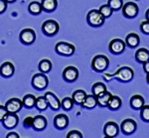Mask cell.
I'll use <instances>...</instances> for the list:
<instances>
[{
	"instance_id": "cell-33",
	"label": "cell",
	"mask_w": 149,
	"mask_h": 138,
	"mask_svg": "<svg viewBox=\"0 0 149 138\" xmlns=\"http://www.w3.org/2000/svg\"><path fill=\"white\" fill-rule=\"evenodd\" d=\"M107 4L113 11H117L123 6V0H107Z\"/></svg>"
},
{
	"instance_id": "cell-17",
	"label": "cell",
	"mask_w": 149,
	"mask_h": 138,
	"mask_svg": "<svg viewBox=\"0 0 149 138\" xmlns=\"http://www.w3.org/2000/svg\"><path fill=\"white\" fill-rule=\"evenodd\" d=\"M15 67L11 62H5L0 66V75L3 77H10L14 75Z\"/></svg>"
},
{
	"instance_id": "cell-27",
	"label": "cell",
	"mask_w": 149,
	"mask_h": 138,
	"mask_svg": "<svg viewBox=\"0 0 149 138\" xmlns=\"http://www.w3.org/2000/svg\"><path fill=\"white\" fill-rule=\"evenodd\" d=\"M121 105H122V100L119 96L111 95V98H110V100L109 101V105H107V107L110 110H117L121 107Z\"/></svg>"
},
{
	"instance_id": "cell-46",
	"label": "cell",
	"mask_w": 149,
	"mask_h": 138,
	"mask_svg": "<svg viewBox=\"0 0 149 138\" xmlns=\"http://www.w3.org/2000/svg\"><path fill=\"white\" fill-rule=\"evenodd\" d=\"M146 81H147V83L149 84V72L146 74Z\"/></svg>"
},
{
	"instance_id": "cell-3",
	"label": "cell",
	"mask_w": 149,
	"mask_h": 138,
	"mask_svg": "<svg viewBox=\"0 0 149 138\" xmlns=\"http://www.w3.org/2000/svg\"><path fill=\"white\" fill-rule=\"evenodd\" d=\"M109 60L104 55H97L92 61V68L97 72H103L109 68Z\"/></svg>"
},
{
	"instance_id": "cell-15",
	"label": "cell",
	"mask_w": 149,
	"mask_h": 138,
	"mask_svg": "<svg viewBox=\"0 0 149 138\" xmlns=\"http://www.w3.org/2000/svg\"><path fill=\"white\" fill-rule=\"evenodd\" d=\"M5 107L8 110V112H13L17 113L21 110V108L23 107V102L22 100H20L19 98H11L8 101H6Z\"/></svg>"
},
{
	"instance_id": "cell-28",
	"label": "cell",
	"mask_w": 149,
	"mask_h": 138,
	"mask_svg": "<svg viewBox=\"0 0 149 138\" xmlns=\"http://www.w3.org/2000/svg\"><path fill=\"white\" fill-rule=\"evenodd\" d=\"M107 91V86L103 83H100V82H97V83L93 84L92 86V93L95 96L100 95V93H104V91Z\"/></svg>"
},
{
	"instance_id": "cell-12",
	"label": "cell",
	"mask_w": 149,
	"mask_h": 138,
	"mask_svg": "<svg viewBox=\"0 0 149 138\" xmlns=\"http://www.w3.org/2000/svg\"><path fill=\"white\" fill-rule=\"evenodd\" d=\"M63 77L68 83H74L79 77V70L73 66L65 68V70L63 71Z\"/></svg>"
},
{
	"instance_id": "cell-7",
	"label": "cell",
	"mask_w": 149,
	"mask_h": 138,
	"mask_svg": "<svg viewBox=\"0 0 149 138\" xmlns=\"http://www.w3.org/2000/svg\"><path fill=\"white\" fill-rule=\"evenodd\" d=\"M122 10V14H123L124 17L126 18H135L136 16L138 15L139 12V7L135 2H127V3L123 4L121 8Z\"/></svg>"
},
{
	"instance_id": "cell-18",
	"label": "cell",
	"mask_w": 149,
	"mask_h": 138,
	"mask_svg": "<svg viewBox=\"0 0 149 138\" xmlns=\"http://www.w3.org/2000/svg\"><path fill=\"white\" fill-rule=\"evenodd\" d=\"M47 127V119L43 115H36L33 118V128L36 131H42Z\"/></svg>"
},
{
	"instance_id": "cell-41",
	"label": "cell",
	"mask_w": 149,
	"mask_h": 138,
	"mask_svg": "<svg viewBox=\"0 0 149 138\" xmlns=\"http://www.w3.org/2000/svg\"><path fill=\"white\" fill-rule=\"evenodd\" d=\"M19 137H20L19 134L16 132H9L8 134L6 135V138H19Z\"/></svg>"
},
{
	"instance_id": "cell-6",
	"label": "cell",
	"mask_w": 149,
	"mask_h": 138,
	"mask_svg": "<svg viewBox=\"0 0 149 138\" xmlns=\"http://www.w3.org/2000/svg\"><path fill=\"white\" fill-rule=\"evenodd\" d=\"M59 23L55 20H47L42 24V32L46 36H55L59 32Z\"/></svg>"
},
{
	"instance_id": "cell-23",
	"label": "cell",
	"mask_w": 149,
	"mask_h": 138,
	"mask_svg": "<svg viewBox=\"0 0 149 138\" xmlns=\"http://www.w3.org/2000/svg\"><path fill=\"white\" fill-rule=\"evenodd\" d=\"M135 60L140 64H143L149 60V51L145 48H140L135 52Z\"/></svg>"
},
{
	"instance_id": "cell-2",
	"label": "cell",
	"mask_w": 149,
	"mask_h": 138,
	"mask_svg": "<svg viewBox=\"0 0 149 138\" xmlns=\"http://www.w3.org/2000/svg\"><path fill=\"white\" fill-rule=\"evenodd\" d=\"M104 21L105 18L102 15L100 10H97V9H92L91 11H88L86 15V22L92 27H100L103 25Z\"/></svg>"
},
{
	"instance_id": "cell-4",
	"label": "cell",
	"mask_w": 149,
	"mask_h": 138,
	"mask_svg": "<svg viewBox=\"0 0 149 138\" xmlns=\"http://www.w3.org/2000/svg\"><path fill=\"white\" fill-rule=\"evenodd\" d=\"M33 88L38 91H43L48 86L49 84V79L46 76V74L44 72H38L35 74L32 77V81H31Z\"/></svg>"
},
{
	"instance_id": "cell-31",
	"label": "cell",
	"mask_w": 149,
	"mask_h": 138,
	"mask_svg": "<svg viewBox=\"0 0 149 138\" xmlns=\"http://www.w3.org/2000/svg\"><path fill=\"white\" fill-rule=\"evenodd\" d=\"M22 102L23 106H25L26 108H33L36 103V96L33 94H26L23 98Z\"/></svg>"
},
{
	"instance_id": "cell-42",
	"label": "cell",
	"mask_w": 149,
	"mask_h": 138,
	"mask_svg": "<svg viewBox=\"0 0 149 138\" xmlns=\"http://www.w3.org/2000/svg\"><path fill=\"white\" fill-rule=\"evenodd\" d=\"M143 66V71L147 74V72H149V60L148 61H146L145 63H143L142 64Z\"/></svg>"
},
{
	"instance_id": "cell-8",
	"label": "cell",
	"mask_w": 149,
	"mask_h": 138,
	"mask_svg": "<svg viewBox=\"0 0 149 138\" xmlns=\"http://www.w3.org/2000/svg\"><path fill=\"white\" fill-rule=\"evenodd\" d=\"M19 39H20L22 44L31 45V44H33L36 40V33H35V31L31 28L23 29V30L20 32Z\"/></svg>"
},
{
	"instance_id": "cell-30",
	"label": "cell",
	"mask_w": 149,
	"mask_h": 138,
	"mask_svg": "<svg viewBox=\"0 0 149 138\" xmlns=\"http://www.w3.org/2000/svg\"><path fill=\"white\" fill-rule=\"evenodd\" d=\"M48 101L46 100V98L44 96H39V98H36V103H35V107L37 108L39 111H44L48 108Z\"/></svg>"
},
{
	"instance_id": "cell-38",
	"label": "cell",
	"mask_w": 149,
	"mask_h": 138,
	"mask_svg": "<svg viewBox=\"0 0 149 138\" xmlns=\"http://www.w3.org/2000/svg\"><path fill=\"white\" fill-rule=\"evenodd\" d=\"M33 118L34 117H32V116H27L23 121L24 127H26V128L33 127Z\"/></svg>"
},
{
	"instance_id": "cell-16",
	"label": "cell",
	"mask_w": 149,
	"mask_h": 138,
	"mask_svg": "<svg viewBox=\"0 0 149 138\" xmlns=\"http://www.w3.org/2000/svg\"><path fill=\"white\" fill-rule=\"evenodd\" d=\"M54 125L58 129H65L69 125V117L64 113L57 114L54 118Z\"/></svg>"
},
{
	"instance_id": "cell-29",
	"label": "cell",
	"mask_w": 149,
	"mask_h": 138,
	"mask_svg": "<svg viewBox=\"0 0 149 138\" xmlns=\"http://www.w3.org/2000/svg\"><path fill=\"white\" fill-rule=\"evenodd\" d=\"M52 62L50 60L44 59L42 61L39 62V65H38V68H39L41 72H44V74H47V72H50L52 70Z\"/></svg>"
},
{
	"instance_id": "cell-43",
	"label": "cell",
	"mask_w": 149,
	"mask_h": 138,
	"mask_svg": "<svg viewBox=\"0 0 149 138\" xmlns=\"http://www.w3.org/2000/svg\"><path fill=\"white\" fill-rule=\"evenodd\" d=\"M103 77H104L105 81L109 82L110 79L113 77V74H107V72H105V74H103Z\"/></svg>"
},
{
	"instance_id": "cell-32",
	"label": "cell",
	"mask_w": 149,
	"mask_h": 138,
	"mask_svg": "<svg viewBox=\"0 0 149 138\" xmlns=\"http://www.w3.org/2000/svg\"><path fill=\"white\" fill-rule=\"evenodd\" d=\"M74 102L73 98H70V96L64 98L63 100L61 101V107L63 108L64 110H66V111L71 110L72 108L74 107Z\"/></svg>"
},
{
	"instance_id": "cell-34",
	"label": "cell",
	"mask_w": 149,
	"mask_h": 138,
	"mask_svg": "<svg viewBox=\"0 0 149 138\" xmlns=\"http://www.w3.org/2000/svg\"><path fill=\"white\" fill-rule=\"evenodd\" d=\"M100 12L102 13V15L104 17V18H109L112 15V13H113V10H112L111 8H110V6L109 4H105V5H102L100 7Z\"/></svg>"
},
{
	"instance_id": "cell-19",
	"label": "cell",
	"mask_w": 149,
	"mask_h": 138,
	"mask_svg": "<svg viewBox=\"0 0 149 138\" xmlns=\"http://www.w3.org/2000/svg\"><path fill=\"white\" fill-rule=\"evenodd\" d=\"M129 103H130L131 108L135 110H139L142 106L145 105V101H144V98L142 95L140 94H134V95L131 96L130 100H129Z\"/></svg>"
},
{
	"instance_id": "cell-14",
	"label": "cell",
	"mask_w": 149,
	"mask_h": 138,
	"mask_svg": "<svg viewBox=\"0 0 149 138\" xmlns=\"http://www.w3.org/2000/svg\"><path fill=\"white\" fill-rule=\"evenodd\" d=\"M44 95L48 101L49 107L51 108L52 110L58 111L60 108H61V101H60V100L58 98V96H56V94L53 93L52 91H47Z\"/></svg>"
},
{
	"instance_id": "cell-37",
	"label": "cell",
	"mask_w": 149,
	"mask_h": 138,
	"mask_svg": "<svg viewBox=\"0 0 149 138\" xmlns=\"http://www.w3.org/2000/svg\"><path fill=\"white\" fill-rule=\"evenodd\" d=\"M67 138H83V134L79 130H72L67 134Z\"/></svg>"
},
{
	"instance_id": "cell-20",
	"label": "cell",
	"mask_w": 149,
	"mask_h": 138,
	"mask_svg": "<svg viewBox=\"0 0 149 138\" xmlns=\"http://www.w3.org/2000/svg\"><path fill=\"white\" fill-rule=\"evenodd\" d=\"M125 44L126 46H128L129 48H136L138 47V45L140 44V38L137 34L135 33H129L125 38Z\"/></svg>"
},
{
	"instance_id": "cell-11",
	"label": "cell",
	"mask_w": 149,
	"mask_h": 138,
	"mask_svg": "<svg viewBox=\"0 0 149 138\" xmlns=\"http://www.w3.org/2000/svg\"><path fill=\"white\" fill-rule=\"evenodd\" d=\"M1 122L3 124L4 128H6V129H13V128H15L18 125L19 116L17 115V113L8 112Z\"/></svg>"
},
{
	"instance_id": "cell-39",
	"label": "cell",
	"mask_w": 149,
	"mask_h": 138,
	"mask_svg": "<svg viewBox=\"0 0 149 138\" xmlns=\"http://www.w3.org/2000/svg\"><path fill=\"white\" fill-rule=\"evenodd\" d=\"M7 113H8V110L6 109L5 105H4V106L0 105V121H2V120H3V118L7 115Z\"/></svg>"
},
{
	"instance_id": "cell-36",
	"label": "cell",
	"mask_w": 149,
	"mask_h": 138,
	"mask_svg": "<svg viewBox=\"0 0 149 138\" xmlns=\"http://www.w3.org/2000/svg\"><path fill=\"white\" fill-rule=\"evenodd\" d=\"M140 30L142 31L144 34H146V35H149V21L148 20H145L140 23Z\"/></svg>"
},
{
	"instance_id": "cell-26",
	"label": "cell",
	"mask_w": 149,
	"mask_h": 138,
	"mask_svg": "<svg viewBox=\"0 0 149 138\" xmlns=\"http://www.w3.org/2000/svg\"><path fill=\"white\" fill-rule=\"evenodd\" d=\"M28 11H29V13L32 14V15H39V14H41L43 11L41 2H38V1L30 2L28 5Z\"/></svg>"
},
{
	"instance_id": "cell-5",
	"label": "cell",
	"mask_w": 149,
	"mask_h": 138,
	"mask_svg": "<svg viewBox=\"0 0 149 138\" xmlns=\"http://www.w3.org/2000/svg\"><path fill=\"white\" fill-rule=\"evenodd\" d=\"M55 51L57 54L64 56V57H70V56L74 55L76 48L74 45L70 44V43L64 42V41H60L55 46Z\"/></svg>"
},
{
	"instance_id": "cell-13",
	"label": "cell",
	"mask_w": 149,
	"mask_h": 138,
	"mask_svg": "<svg viewBox=\"0 0 149 138\" xmlns=\"http://www.w3.org/2000/svg\"><path fill=\"white\" fill-rule=\"evenodd\" d=\"M103 133H104L105 137L114 138L119 133V126L117 125V123L113 121H109L105 123L104 127H103Z\"/></svg>"
},
{
	"instance_id": "cell-35",
	"label": "cell",
	"mask_w": 149,
	"mask_h": 138,
	"mask_svg": "<svg viewBox=\"0 0 149 138\" xmlns=\"http://www.w3.org/2000/svg\"><path fill=\"white\" fill-rule=\"evenodd\" d=\"M140 117L143 121L149 122V105H144L142 107L140 108Z\"/></svg>"
},
{
	"instance_id": "cell-1",
	"label": "cell",
	"mask_w": 149,
	"mask_h": 138,
	"mask_svg": "<svg viewBox=\"0 0 149 138\" xmlns=\"http://www.w3.org/2000/svg\"><path fill=\"white\" fill-rule=\"evenodd\" d=\"M113 77L121 83H129L134 77V71L130 67H121L113 74Z\"/></svg>"
},
{
	"instance_id": "cell-22",
	"label": "cell",
	"mask_w": 149,
	"mask_h": 138,
	"mask_svg": "<svg viewBox=\"0 0 149 138\" xmlns=\"http://www.w3.org/2000/svg\"><path fill=\"white\" fill-rule=\"evenodd\" d=\"M112 94L109 91H104V93H100V95L97 96V105H100V107H107L109 105V101L111 98Z\"/></svg>"
},
{
	"instance_id": "cell-24",
	"label": "cell",
	"mask_w": 149,
	"mask_h": 138,
	"mask_svg": "<svg viewBox=\"0 0 149 138\" xmlns=\"http://www.w3.org/2000/svg\"><path fill=\"white\" fill-rule=\"evenodd\" d=\"M86 96V93L84 89H77L76 91H74L73 95H72V98H73L74 105H81L85 100Z\"/></svg>"
},
{
	"instance_id": "cell-45",
	"label": "cell",
	"mask_w": 149,
	"mask_h": 138,
	"mask_svg": "<svg viewBox=\"0 0 149 138\" xmlns=\"http://www.w3.org/2000/svg\"><path fill=\"white\" fill-rule=\"evenodd\" d=\"M7 3H13V2H15L16 0H5Z\"/></svg>"
},
{
	"instance_id": "cell-40",
	"label": "cell",
	"mask_w": 149,
	"mask_h": 138,
	"mask_svg": "<svg viewBox=\"0 0 149 138\" xmlns=\"http://www.w3.org/2000/svg\"><path fill=\"white\" fill-rule=\"evenodd\" d=\"M7 2L5 0H0V14L4 13L7 9Z\"/></svg>"
},
{
	"instance_id": "cell-44",
	"label": "cell",
	"mask_w": 149,
	"mask_h": 138,
	"mask_svg": "<svg viewBox=\"0 0 149 138\" xmlns=\"http://www.w3.org/2000/svg\"><path fill=\"white\" fill-rule=\"evenodd\" d=\"M145 17H146V20H148V21H149V8L147 9V11H146V13H145Z\"/></svg>"
},
{
	"instance_id": "cell-9",
	"label": "cell",
	"mask_w": 149,
	"mask_h": 138,
	"mask_svg": "<svg viewBox=\"0 0 149 138\" xmlns=\"http://www.w3.org/2000/svg\"><path fill=\"white\" fill-rule=\"evenodd\" d=\"M137 129V123L131 118L124 119L120 124V130L124 135H131Z\"/></svg>"
},
{
	"instance_id": "cell-10",
	"label": "cell",
	"mask_w": 149,
	"mask_h": 138,
	"mask_svg": "<svg viewBox=\"0 0 149 138\" xmlns=\"http://www.w3.org/2000/svg\"><path fill=\"white\" fill-rule=\"evenodd\" d=\"M126 47V44L124 41H122L121 39H113L110 41L109 45V52L113 55H119L121 53L124 52Z\"/></svg>"
},
{
	"instance_id": "cell-25",
	"label": "cell",
	"mask_w": 149,
	"mask_h": 138,
	"mask_svg": "<svg viewBox=\"0 0 149 138\" xmlns=\"http://www.w3.org/2000/svg\"><path fill=\"white\" fill-rule=\"evenodd\" d=\"M41 4H42L43 11L53 12L56 10L58 6V1L57 0H41Z\"/></svg>"
},
{
	"instance_id": "cell-21",
	"label": "cell",
	"mask_w": 149,
	"mask_h": 138,
	"mask_svg": "<svg viewBox=\"0 0 149 138\" xmlns=\"http://www.w3.org/2000/svg\"><path fill=\"white\" fill-rule=\"evenodd\" d=\"M97 105V96L93 95V94H86L85 100H84L83 105L81 106H83L84 108L86 109H93L95 106Z\"/></svg>"
}]
</instances>
